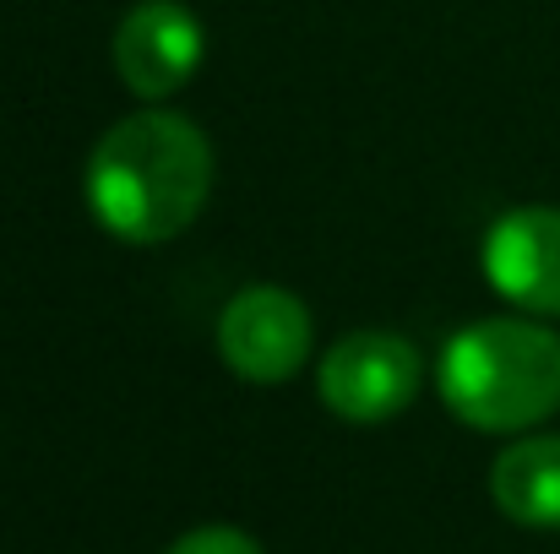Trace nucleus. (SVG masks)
Masks as SVG:
<instances>
[{"label":"nucleus","mask_w":560,"mask_h":554,"mask_svg":"<svg viewBox=\"0 0 560 554\" xmlns=\"http://www.w3.org/2000/svg\"><path fill=\"white\" fill-rule=\"evenodd\" d=\"M311 343H316V327H311L305 299L289 294V288H272V283L240 288L218 316L223 365L234 375H245V380H256V386L289 380L311 359Z\"/></svg>","instance_id":"nucleus-3"},{"label":"nucleus","mask_w":560,"mask_h":554,"mask_svg":"<svg viewBox=\"0 0 560 554\" xmlns=\"http://www.w3.org/2000/svg\"><path fill=\"white\" fill-rule=\"evenodd\" d=\"M201 44V22L180 0H142L115 27V71L137 98H170L196 76Z\"/></svg>","instance_id":"nucleus-5"},{"label":"nucleus","mask_w":560,"mask_h":554,"mask_svg":"<svg viewBox=\"0 0 560 554\" xmlns=\"http://www.w3.org/2000/svg\"><path fill=\"white\" fill-rule=\"evenodd\" d=\"M490 495L517 528H560V435L512 440L490 468Z\"/></svg>","instance_id":"nucleus-7"},{"label":"nucleus","mask_w":560,"mask_h":554,"mask_svg":"<svg viewBox=\"0 0 560 554\" xmlns=\"http://www.w3.org/2000/svg\"><path fill=\"white\" fill-rule=\"evenodd\" d=\"M170 554H261V544L240 528H196L186 539H175Z\"/></svg>","instance_id":"nucleus-8"},{"label":"nucleus","mask_w":560,"mask_h":554,"mask_svg":"<svg viewBox=\"0 0 560 554\" xmlns=\"http://www.w3.org/2000/svg\"><path fill=\"white\" fill-rule=\"evenodd\" d=\"M212 190V148L175 109L126 115L88 158V212L126 245L186 234Z\"/></svg>","instance_id":"nucleus-1"},{"label":"nucleus","mask_w":560,"mask_h":554,"mask_svg":"<svg viewBox=\"0 0 560 554\" xmlns=\"http://www.w3.org/2000/svg\"><path fill=\"white\" fill-rule=\"evenodd\" d=\"M435 386L441 402L474 429H534L560 408V338L517 316L474 321L446 338Z\"/></svg>","instance_id":"nucleus-2"},{"label":"nucleus","mask_w":560,"mask_h":554,"mask_svg":"<svg viewBox=\"0 0 560 554\" xmlns=\"http://www.w3.org/2000/svg\"><path fill=\"white\" fill-rule=\"evenodd\" d=\"M316 391L349 424H386L419 391V354L397 332H349L322 354Z\"/></svg>","instance_id":"nucleus-4"},{"label":"nucleus","mask_w":560,"mask_h":554,"mask_svg":"<svg viewBox=\"0 0 560 554\" xmlns=\"http://www.w3.org/2000/svg\"><path fill=\"white\" fill-rule=\"evenodd\" d=\"M485 278L528 316H560V207H512L485 234Z\"/></svg>","instance_id":"nucleus-6"}]
</instances>
